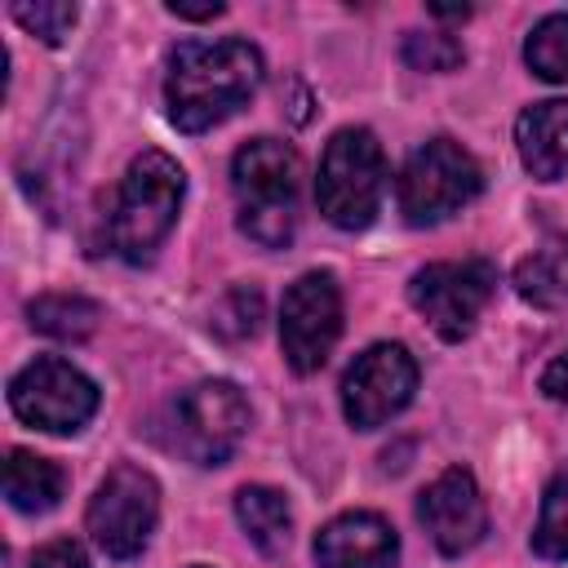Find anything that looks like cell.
Instances as JSON below:
<instances>
[{"label": "cell", "mask_w": 568, "mask_h": 568, "mask_svg": "<svg viewBox=\"0 0 568 568\" xmlns=\"http://www.w3.org/2000/svg\"><path fill=\"white\" fill-rule=\"evenodd\" d=\"M262 84V53L257 44L226 36V40H182L169 53L164 75V106L182 133H204L235 115Z\"/></svg>", "instance_id": "6da1fadb"}, {"label": "cell", "mask_w": 568, "mask_h": 568, "mask_svg": "<svg viewBox=\"0 0 568 568\" xmlns=\"http://www.w3.org/2000/svg\"><path fill=\"white\" fill-rule=\"evenodd\" d=\"M186 195V173L164 151H142L129 160L111 204H106V248L124 262H146L178 222Z\"/></svg>", "instance_id": "7a4b0ae2"}, {"label": "cell", "mask_w": 568, "mask_h": 568, "mask_svg": "<svg viewBox=\"0 0 568 568\" xmlns=\"http://www.w3.org/2000/svg\"><path fill=\"white\" fill-rule=\"evenodd\" d=\"M231 186L240 200V231L262 248H284L297 231V151L280 138L244 142L231 160Z\"/></svg>", "instance_id": "3957f363"}, {"label": "cell", "mask_w": 568, "mask_h": 568, "mask_svg": "<svg viewBox=\"0 0 568 568\" xmlns=\"http://www.w3.org/2000/svg\"><path fill=\"white\" fill-rule=\"evenodd\" d=\"M386 186V160L373 129H337L320 155L315 178V204L337 231H364L382 209Z\"/></svg>", "instance_id": "277c9868"}, {"label": "cell", "mask_w": 568, "mask_h": 568, "mask_svg": "<svg viewBox=\"0 0 568 568\" xmlns=\"http://www.w3.org/2000/svg\"><path fill=\"white\" fill-rule=\"evenodd\" d=\"M479 191H484V169L453 138H430L426 146H417L395 182V200L408 226H435L457 209H466Z\"/></svg>", "instance_id": "5b68a950"}, {"label": "cell", "mask_w": 568, "mask_h": 568, "mask_svg": "<svg viewBox=\"0 0 568 568\" xmlns=\"http://www.w3.org/2000/svg\"><path fill=\"white\" fill-rule=\"evenodd\" d=\"M155 519H160V484L151 470L129 462L106 470V479L98 484L84 510V528L106 559L142 555V546L155 532Z\"/></svg>", "instance_id": "8992f818"}, {"label": "cell", "mask_w": 568, "mask_h": 568, "mask_svg": "<svg viewBox=\"0 0 568 568\" xmlns=\"http://www.w3.org/2000/svg\"><path fill=\"white\" fill-rule=\"evenodd\" d=\"M493 288H497V266L484 257L430 262L408 280V302L444 342H462L475 333Z\"/></svg>", "instance_id": "52a82bcc"}, {"label": "cell", "mask_w": 568, "mask_h": 568, "mask_svg": "<svg viewBox=\"0 0 568 568\" xmlns=\"http://www.w3.org/2000/svg\"><path fill=\"white\" fill-rule=\"evenodd\" d=\"M248 435V399L235 382L209 377L182 390L173 408V448L195 466H222Z\"/></svg>", "instance_id": "ba28073f"}, {"label": "cell", "mask_w": 568, "mask_h": 568, "mask_svg": "<svg viewBox=\"0 0 568 568\" xmlns=\"http://www.w3.org/2000/svg\"><path fill=\"white\" fill-rule=\"evenodd\" d=\"M9 408L49 435H75L98 413V386L67 359L40 355L9 377Z\"/></svg>", "instance_id": "9c48e42d"}, {"label": "cell", "mask_w": 568, "mask_h": 568, "mask_svg": "<svg viewBox=\"0 0 568 568\" xmlns=\"http://www.w3.org/2000/svg\"><path fill=\"white\" fill-rule=\"evenodd\" d=\"M342 337V288L333 271H306L280 302V346L293 373H320Z\"/></svg>", "instance_id": "30bf717a"}, {"label": "cell", "mask_w": 568, "mask_h": 568, "mask_svg": "<svg viewBox=\"0 0 568 568\" xmlns=\"http://www.w3.org/2000/svg\"><path fill=\"white\" fill-rule=\"evenodd\" d=\"M417 390V359L399 342H373L342 377V413L355 430H377L408 408Z\"/></svg>", "instance_id": "8fae6325"}, {"label": "cell", "mask_w": 568, "mask_h": 568, "mask_svg": "<svg viewBox=\"0 0 568 568\" xmlns=\"http://www.w3.org/2000/svg\"><path fill=\"white\" fill-rule=\"evenodd\" d=\"M417 519L444 555L475 550L488 532V506L479 497L475 475L466 466H448L444 475H435L417 497Z\"/></svg>", "instance_id": "7c38bea8"}, {"label": "cell", "mask_w": 568, "mask_h": 568, "mask_svg": "<svg viewBox=\"0 0 568 568\" xmlns=\"http://www.w3.org/2000/svg\"><path fill=\"white\" fill-rule=\"evenodd\" d=\"M399 537L373 510H346L315 532V568H395Z\"/></svg>", "instance_id": "4fadbf2b"}, {"label": "cell", "mask_w": 568, "mask_h": 568, "mask_svg": "<svg viewBox=\"0 0 568 568\" xmlns=\"http://www.w3.org/2000/svg\"><path fill=\"white\" fill-rule=\"evenodd\" d=\"M515 146L524 169L537 182H555L568 173V98L532 102L515 120Z\"/></svg>", "instance_id": "5bb4252c"}, {"label": "cell", "mask_w": 568, "mask_h": 568, "mask_svg": "<svg viewBox=\"0 0 568 568\" xmlns=\"http://www.w3.org/2000/svg\"><path fill=\"white\" fill-rule=\"evenodd\" d=\"M67 493V470L40 453H27V448H13L9 462H4V501L18 510V515H44L62 501Z\"/></svg>", "instance_id": "9a60e30c"}, {"label": "cell", "mask_w": 568, "mask_h": 568, "mask_svg": "<svg viewBox=\"0 0 568 568\" xmlns=\"http://www.w3.org/2000/svg\"><path fill=\"white\" fill-rule=\"evenodd\" d=\"M235 519L244 528V537L262 550V555H280L288 546V532H293V510H288V497L280 488H266V484H244L235 493Z\"/></svg>", "instance_id": "2e32d148"}, {"label": "cell", "mask_w": 568, "mask_h": 568, "mask_svg": "<svg viewBox=\"0 0 568 568\" xmlns=\"http://www.w3.org/2000/svg\"><path fill=\"white\" fill-rule=\"evenodd\" d=\"M515 293L532 306H564L568 302V240H550L532 248L515 266Z\"/></svg>", "instance_id": "e0dca14e"}, {"label": "cell", "mask_w": 568, "mask_h": 568, "mask_svg": "<svg viewBox=\"0 0 568 568\" xmlns=\"http://www.w3.org/2000/svg\"><path fill=\"white\" fill-rule=\"evenodd\" d=\"M31 315V328L44 333V337H58V342H84L98 320H102V306L80 297V293H44L27 306Z\"/></svg>", "instance_id": "ac0fdd59"}, {"label": "cell", "mask_w": 568, "mask_h": 568, "mask_svg": "<svg viewBox=\"0 0 568 568\" xmlns=\"http://www.w3.org/2000/svg\"><path fill=\"white\" fill-rule=\"evenodd\" d=\"M524 62L541 80H568V13H546L528 40H524Z\"/></svg>", "instance_id": "d6986e66"}, {"label": "cell", "mask_w": 568, "mask_h": 568, "mask_svg": "<svg viewBox=\"0 0 568 568\" xmlns=\"http://www.w3.org/2000/svg\"><path fill=\"white\" fill-rule=\"evenodd\" d=\"M532 550L541 559H568V462L541 493V515L532 528Z\"/></svg>", "instance_id": "ffe728a7"}, {"label": "cell", "mask_w": 568, "mask_h": 568, "mask_svg": "<svg viewBox=\"0 0 568 568\" xmlns=\"http://www.w3.org/2000/svg\"><path fill=\"white\" fill-rule=\"evenodd\" d=\"M262 320V293L253 284H235L231 293H222V302L213 306V333H222L226 342L253 337Z\"/></svg>", "instance_id": "44dd1931"}, {"label": "cell", "mask_w": 568, "mask_h": 568, "mask_svg": "<svg viewBox=\"0 0 568 568\" xmlns=\"http://www.w3.org/2000/svg\"><path fill=\"white\" fill-rule=\"evenodd\" d=\"M9 18H13L22 31L40 36L44 44H62V40L71 36L80 9H75V4H62V0H49V4H9Z\"/></svg>", "instance_id": "7402d4cb"}, {"label": "cell", "mask_w": 568, "mask_h": 568, "mask_svg": "<svg viewBox=\"0 0 568 568\" xmlns=\"http://www.w3.org/2000/svg\"><path fill=\"white\" fill-rule=\"evenodd\" d=\"M462 44L453 40V36H444V31H408L404 36V62L413 67V71H430V75H439V71H453V67H462Z\"/></svg>", "instance_id": "603a6c76"}, {"label": "cell", "mask_w": 568, "mask_h": 568, "mask_svg": "<svg viewBox=\"0 0 568 568\" xmlns=\"http://www.w3.org/2000/svg\"><path fill=\"white\" fill-rule=\"evenodd\" d=\"M31 568H93V564H89V555H84L80 541L53 537V541H44V546L31 555Z\"/></svg>", "instance_id": "cb8c5ba5"}, {"label": "cell", "mask_w": 568, "mask_h": 568, "mask_svg": "<svg viewBox=\"0 0 568 568\" xmlns=\"http://www.w3.org/2000/svg\"><path fill=\"white\" fill-rule=\"evenodd\" d=\"M541 390H546L555 404H568V351H559V355L541 368Z\"/></svg>", "instance_id": "d4e9b609"}, {"label": "cell", "mask_w": 568, "mask_h": 568, "mask_svg": "<svg viewBox=\"0 0 568 568\" xmlns=\"http://www.w3.org/2000/svg\"><path fill=\"white\" fill-rule=\"evenodd\" d=\"M169 13H173V18H186V22H209V18L222 13V4H217V0H213V4H182V0H173Z\"/></svg>", "instance_id": "484cf974"}, {"label": "cell", "mask_w": 568, "mask_h": 568, "mask_svg": "<svg viewBox=\"0 0 568 568\" xmlns=\"http://www.w3.org/2000/svg\"><path fill=\"white\" fill-rule=\"evenodd\" d=\"M430 13H435V18H470L466 4H430Z\"/></svg>", "instance_id": "4316f807"}, {"label": "cell", "mask_w": 568, "mask_h": 568, "mask_svg": "<svg viewBox=\"0 0 568 568\" xmlns=\"http://www.w3.org/2000/svg\"><path fill=\"white\" fill-rule=\"evenodd\" d=\"M195 568H204V564H195Z\"/></svg>", "instance_id": "83f0119b"}]
</instances>
